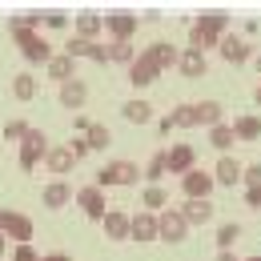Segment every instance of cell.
I'll list each match as a JSON object with an SVG mask.
<instances>
[{"label": "cell", "instance_id": "obj_36", "mask_svg": "<svg viewBox=\"0 0 261 261\" xmlns=\"http://www.w3.org/2000/svg\"><path fill=\"white\" fill-rule=\"evenodd\" d=\"M241 181H245V189H261V161L245 165V173H241Z\"/></svg>", "mask_w": 261, "mask_h": 261}, {"label": "cell", "instance_id": "obj_2", "mask_svg": "<svg viewBox=\"0 0 261 261\" xmlns=\"http://www.w3.org/2000/svg\"><path fill=\"white\" fill-rule=\"evenodd\" d=\"M225 29L229 20L221 16V12H205V16H197L193 24H189V48H197V53H205V48H221V40H225Z\"/></svg>", "mask_w": 261, "mask_h": 261}, {"label": "cell", "instance_id": "obj_13", "mask_svg": "<svg viewBox=\"0 0 261 261\" xmlns=\"http://www.w3.org/2000/svg\"><path fill=\"white\" fill-rule=\"evenodd\" d=\"M72 165H76V157H72V149H68V145H53V149H48V157H44V169H48L57 181H61L65 173H72Z\"/></svg>", "mask_w": 261, "mask_h": 261}, {"label": "cell", "instance_id": "obj_45", "mask_svg": "<svg viewBox=\"0 0 261 261\" xmlns=\"http://www.w3.org/2000/svg\"><path fill=\"white\" fill-rule=\"evenodd\" d=\"M8 245H12V241H8L4 233H0V257H4V249H8Z\"/></svg>", "mask_w": 261, "mask_h": 261}, {"label": "cell", "instance_id": "obj_6", "mask_svg": "<svg viewBox=\"0 0 261 261\" xmlns=\"http://www.w3.org/2000/svg\"><path fill=\"white\" fill-rule=\"evenodd\" d=\"M213 189H217V181H213V173H209V169H201V165L189 169V173L181 177V193L189 197V201H209Z\"/></svg>", "mask_w": 261, "mask_h": 261}, {"label": "cell", "instance_id": "obj_28", "mask_svg": "<svg viewBox=\"0 0 261 261\" xmlns=\"http://www.w3.org/2000/svg\"><path fill=\"white\" fill-rule=\"evenodd\" d=\"M12 97L24 100V105L36 100V76L33 72H16V76H12Z\"/></svg>", "mask_w": 261, "mask_h": 261}, {"label": "cell", "instance_id": "obj_24", "mask_svg": "<svg viewBox=\"0 0 261 261\" xmlns=\"http://www.w3.org/2000/svg\"><path fill=\"white\" fill-rule=\"evenodd\" d=\"M100 33H105V16H97V12H81V16H76V36L97 40Z\"/></svg>", "mask_w": 261, "mask_h": 261}, {"label": "cell", "instance_id": "obj_30", "mask_svg": "<svg viewBox=\"0 0 261 261\" xmlns=\"http://www.w3.org/2000/svg\"><path fill=\"white\" fill-rule=\"evenodd\" d=\"M169 117H173V125H177V129H197V100H185V105H177Z\"/></svg>", "mask_w": 261, "mask_h": 261}, {"label": "cell", "instance_id": "obj_9", "mask_svg": "<svg viewBox=\"0 0 261 261\" xmlns=\"http://www.w3.org/2000/svg\"><path fill=\"white\" fill-rule=\"evenodd\" d=\"M189 221H185V213L181 209H165L161 213V241L165 245H181L185 237H189Z\"/></svg>", "mask_w": 261, "mask_h": 261}, {"label": "cell", "instance_id": "obj_4", "mask_svg": "<svg viewBox=\"0 0 261 261\" xmlns=\"http://www.w3.org/2000/svg\"><path fill=\"white\" fill-rule=\"evenodd\" d=\"M0 233L12 241V245H33V217L29 213H20V209H4V221H0Z\"/></svg>", "mask_w": 261, "mask_h": 261}, {"label": "cell", "instance_id": "obj_29", "mask_svg": "<svg viewBox=\"0 0 261 261\" xmlns=\"http://www.w3.org/2000/svg\"><path fill=\"white\" fill-rule=\"evenodd\" d=\"M225 117H221V105L217 100H197V125H205V129H213V125H221Z\"/></svg>", "mask_w": 261, "mask_h": 261}, {"label": "cell", "instance_id": "obj_31", "mask_svg": "<svg viewBox=\"0 0 261 261\" xmlns=\"http://www.w3.org/2000/svg\"><path fill=\"white\" fill-rule=\"evenodd\" d=\"M141 201H145V209H149V213H165V201H169V193H165V185H145Z\"/></svg>", "mask_w": 261, "mask_h": 261}, {"label": "cell", "instance_id": "obj_21", "mask_svg": "<svg viewBox=\"0 0 261 261\" xmlns=\"http://www.w3.org/2000/svg\"><path fill=\"white\" fill-rule=\"evenodd\" d=\"M233 133H237V141H261V117L257 113H241L233 121Z\"/></svg>", "mask_w": 261, "mask_h": 261}, {"label": "cell", "instance_id": "obj_16", "mask_svg": "<svg viewBox=\"0 0 261 261\" xmlns=\"http://www.w3.org/2000/svg\"><path fill=\"white\" fill-rule=\"evenodd\" d=\"M217 53H221V61H225V65H245V61L253 57V48H249V40H241V36H225Z\"/></svg>", "mask_w": 261, "mask_h": 261}, {"label": "cell", "instance_id": "obj_48", "mask_svg": "<svg viewBox=\"0 0 261 261\" xmlns=\"http://www.w3.org/2000/svg\"><path fill=\"white\" fill-rule=\"evenodd\" d=\"M245 261H261V253H257V257H245Z\"/></svg>", "mask_w": 261, "mask_h": 261}, {"label": "cell", "instance_id": "obj_47", "mask_svg": "<svg viewBox=\"0 0 261 261\" xmlns=\"http://www.w3.org/2000/svg\"><path fill=\"white\" fill-rule=\"evenodd\" d=\"M257 72H261V53H257Z\"/></svg>", "mask_w": 261, "mask_h": 261}, {"label": "cell", "instance_id": "obj_5", "mask_svg": "<svg viewBox=\"0 0 261 261\" xmlns=\"http://www.w3.org/2000/svg\"><path fill=\"white\" fill-rule=\"evenodd\" d=\"M48 137H44V129H33L24 141H20V169L24 173H33L36 165H44V157H48Z\"/></svg>", "mask_w": 261, "mask_h": 261}, {"label": "cell", "instance_id": "obj_23", "mask_svg": "<svg viewBox=\"0 0 261 261\" xmlns=\"http://www.w3.org/2000/svg\"><path fill=\"white\" fill-rule=\"evenodd\" d=\"M121 117L129 125H149L153 121V105L149 100H129V105H121Z\"/></svg>", "mask_w": 261, "mask_h": 261}, {"label": "cell", "instance_id": "obj_49", "mask_svg": "<svg viewBox=\"0 0 261 261\" xmlns=\"http://www.w3.org/2000/svg\"><path fill=\"white\" fill-rule=\"evenodd\" d=\"M0 221H4V209H0Z\"/></svg>", "mask_w": 261, "mask_h": 261}, {"label": "cell", "instance_id": "obj_27", "mask_svg": "<svg viewBox=\"0 0 261 261\" xmlns=\"http://www.w3.org/2000/svg\"><path fill=\"white\" fill-rule=\"evenodd\" d=\"M137 57H141V53L133 48V40H109V61L133 68V61H137Z\"/></svg>", "mask_w": 261, "mask_h": 261}, {"label": "cell", "instance_id": "obj_32", "mask_svg": "<svg viewBox=\"0 0 261 261\" xmlns=\"http://www.w3.org/2000/svg\"><path fill=\"white\" fill-rule=\"evenodd\" d=\"M85 141H89V149H109L113 145V133H109V125H100V121H93V129L85 133Z\"/></svg>", "mask_w": 261, "mask_h": 261}, {"label": "cell", "instance_id": "obj_15", "mask_svg": "<svg viewBox=\"0 0 261 261\" xmlns=\"http://www.w3.org/2000/svg\"><path fill=\"white\" fill-rule=\"evenodd\" d=\"M105 33L113 36V40H133L137 16H129V12H109V16H105Z\"/></svg>", "mask_w": 261, "mask_h": 261}, {"label": "cell", "instance_id": "obj_46", "mask_svg": "<svg viewBox=\"0 0 261 261\" xmlns=\"http://www.w3.org/2000/svg\"><path fill=\"white\" fill-rule=\"evenodd\" d=\"M253 100H257V105H261V81H257V89H253Z\"/></svg>", "mask_w": 261, "mask_h": 261}, {"label": "cell", "instance_id": "obj_35", "mask_svg": "<svg viewBox=\"0 0 261 261\" xmlns=\"http://www.w3.org/2000/svg\"><path fill=\"white\" fill-rule=\"evenodd\" d=\"M29 133H33L29 121H8V125H4V141H24Z\"/></svg>", "mask_w": 261, "mask_h": 261}, {"label": "cell", "instance_id": "obj_19", "mask_svg": "<svg viewBox=\"0 0 261 261\" xmlns=\"http://www.w3.org/2000/svg\"><path fill=\"white\" fill-rule=\"evenodd\" d=\"M189 169H197V153H193V145L181 141V145L169 149V173H181V177H185Z\"/></svg>", "mask_w": 261, "mask_h": 261}, {"label": "cell", "instance_id": "obj_20", "mask_svg": "<svg viewBox=\"0 0 261 261\" xmlns=\"http://www.w3.org/2000/svg\"><path fill=\"white\" fill-rule=\"evenodd\" d=\"M48 76H53L57 85H68V81H76V61H72L68 53H57V57L48 61Z\"/></svg>", "mask_w": 261, "mask_h": 261}, {"label": "cell", "instance_id": "obj_11", "mask_svg": "<svg viewBox=\"0 0 261 261\" xmlns=\"http://www.w3.org/2000/svg\"><path fill=\"white\" fill-rule=\"evenodd\" d=\"M40 201H44V209H53V213H57V209H65L68 201H76V189L61 177V181H48V185L40 189Z\"/></svg>", "mask_w": 261, "mask_h": 261}, {"label": "cell", "instance_id": "obj_37", "mask_svg": "<svg viewBox=\"0 0 261 261\" xmlns=\"http://www.w3.org/2000/svg\"><path fill=\"white\" fill-rule=\"evenodd\" d=\"M44 253H36L33 245H12V261H40Z\"/></svg>", "mask_w": 261, "mask_h": 261}, {"label": "cell", "instance_id": "obj_7", "mask_svg": "<svg viewBox=\"0 0 261 261\" xmlns=\"http://www.w3.org/2000/svg\"><path fill=\"white\" fill-rule=\"evenodd\" d=\"M165 68H161V61L153 57V48H145L137 61H133V68H129V85H137V89H145V85H153L157 76H161Z\"/></svg>", "mask_w": 261, "mask_h": 261}, {"label": "cell", "instance_id": "obj_1", "mask_svg": "<svg viewBox=\"0 0 261 261\" xmlns=\"http://www.w3.org/2000/svg\"><path fill=\"white\" fill-rule=\"evenodd\" d=\"M40 24H44L40 16H12V20H8V29H12V40H16L20 57H24L29 65H44V68H48V61H53L57 53H53V44H48L44 36L36 33Z\"/></svg>", "mask_w": 261, "mask_h": 261}, {"label": "cell", "instance_id": "obj_22", "mask_svg": "<svg viewBox=\"0 0 261 261\" xmlns=\"http://www.w3.org/2000/svg\"><path fill=\"white\" fill-rule=\"evenodd\" d=\"M181 213H185L189 225H205V221H213V201H189V197H185Z\"/></svg>", "mask_w": 261, "mask_h": 261}, {"label": "cell", "instance_id": "obj_38", "mask_svg": "<svg viewBox=\"0 0 261 261\" xmlns=\"http://www.w3.org/2000/svg\"><path fill=\"white\" fill-rule=\"evenodd\" d=\"M68 149H72V157H76V161H81V157H89V153H93V149H89V141H85V137H68Z\"/></svg>", "mask_w": 261, "mask_h": 261}, {"label": "cell", "instance_id": "obj_18", "mask_svg": "<svg viewBox=\"0 0 261 261\" xmlns=\"http://www.w3.org/2000/svg\"><path fill=\"white\" fill-rule=\"evenodd\" d=\"M177 72H181V76H189V81L205 76V72H209V65H205V53H197V48H181V61H177Z\"/></svg>", "mask_w": 261, "mask_h": 261}, {"label": "cell", "instance_id": "obj_40", "mask_svg": "<svg viewBox=\"0 0 261 261\" xmlns=\"http://www.w3.org/2000/svg\"><path fill=\"white\" fill-rule=\"evenodd\" d=\"M245 209H261V189H245Z\"/></svg>", "mask_w": 261, "mask_h": 261}, {"label": "cell", "instance_id": "obj_26", "mask_svg": "<svg viewBox=\"0 0 261 261\" xmlns=\"http://www.w3.org/2000/svg\"><path fill=\"white\" fill-rule=\"evenodd\" d=\"M233 141H237V133H233V125H225V121L209 129V145H213V149H217L221 157H225L229 149H233Z\"/></svg>", "mask_w": 261, "mask_h": 261}, {"label": "cell", "instance_id": "obj_41", "mask_svg": "<svg viewBox=\"0 0 261 261\" xmlns=\"http://www.w3.org/2000/svg\"><path fill=\"white\" fill-rule=\"evenodd\" d=\"M72 129H76V133H89V129H93V121H89L85 113H76V117H72Z\"/></svg>", "mask_w": 261, "mask_h": 261}, {"label": "cell", "instance_id": "obj_10", "mask_svg": "<svg viewBox=\"0 0 261 261\" xmlns=\"http://www.w3.org/2000/svg\"><path fill=\"white\" fill-rule=\"evenodd\" d=\"M133 241L137 245H149V241H161V213H133Z\"/></svg>", "mask_w": 261, "mask_h": 261}, {"label": "cell", "instance_id": "obj_43", "mask_svg": "<svg viewBox=\"0 0 261 261\" xmlns=\"http://www.w3.org/2000/svg\"><path fill=\"white\" fill-rule=\"evenodd\" d=\"M217 261H245V257H237L233 249H217Z\"/></svg>", "mask_w": 261, "mask_h": 261}, {"label": "cell", "instance_id": "obj_17", "mask_svg": "<svg viewBox=\"0 0 261 261\" xmlns=\"http://www.w3.org/2000/svg\"><path fill=\"white\" fill-rule=\"evenodd\" d=\"M85 100H89V85L76 76V81H68V85H61V105H65L68 113H81L85 109Z\"/></svg>", "mask_w": 261, "mask_h": 261}, {"label": "cell", "instance_id": "obj_14", "mask_svg": "<svg viewBox=\"0 0 261 261\" xmlns=\"http://www.w3.org/2000/svg\"><path fill=\"white\" fill-rule=\"evenodd\" d=\"M241 173H245V165L237 161L233 153H225L221 161L213 165V181H217V185H225V189H233V185L241 181Z\"/></svg>", "mask_w": 261, "mask_h": 261}, {"label": "cell", "instance_id": "obj_12", "mask_svg": "<svg viewBox=\"0 0 261 261\" xmlns=\"http://www.w3.org/2000/svg\"><path fill=\"white\" fill-rule=\"evenodd\" d=\"M100 229H105L109 241H129V237H133V217H129V213H121V209H109V217L100 221Z\"/></svg>", "mask_w": 261, "mask_h": 261}, {"label": "cell", "instance_id": "obj_25", "mask_svg": "<svg viewBox=\"0 0 261 261\" xmlns=\"http://www.w3.org/2000/svg\"><path fill=\"white\" fill-rule=\"evenodd\" d=\"M165 173H169V149H157V153L149 157V165H145V181H149V185H161Z\"/></svg>", "mask_w": 261, "mask_h": 261}, {"label": "cell", "instance_id": "obj_39", "mask_svg": "<svg viewBox=\"0 0 261 261\" xmlns=\"http://www.w3.org/2000/svg\"><path fill=\"white\" fill-rule=\"evenodd\" d=\"M89 61H97V65H109V44H93V57H89Z\"/></svg>", "mask_w": 261, "mask_h": 261}, {"label": "cell", "instance_id": "obj_33", "mask_svg": "<svg viewBox=\"0 0 261 261\" xmlns=\"http://www.w3.org/2000/svg\"><path fill=\"white\" fill-rule=\"evenodd\" d=\"M93 44H97V40H85V36H72V40H65V53L72 57V61H81V57H93Z\"/></svg>", "mask_w": 261, "mask_h": 261}, {"label": "cell", "instance_id": "obj_8", "mask_svg": "<svg viewBox=\"0 0 261 261\" xmlns=\"http://www.w3.org/2000/svg\"><path fill=\"white\" fill-rule=\"evenodd\" d=\"M76 205H81V213H85L89 221H105V217H109L105 189H97V185H85V189H76Z\"/></svg>", "mask_w": 261, "mask_h": 261}, {"label": "cell", "instance_id": "obj_3", "mask_svg": "<svg viewBox=\"0 0 261 261\" xmlns=\"http://www.w3.org/2000/svg\"><path fill=\"white\" fill-rule=\"evenodd\" d=\"M141 165H133V161H109L105 169H97V177H93V185L97 189H113V185H137L141 181Z\"/></svg>", "mask_w": 261, "mask_h": 261}, {"label": "cell", "instance_id": "obj_34", "mask_svg": "<svg viewBox=\"0 0 261 261\" xmlns=\"http://www.w3.org/2000/svg\"><path fill=\"white\" fill-rule=\"evenodd\" d=\"M237 237H241V225H237V221H225V225L217 229V249H233Z\"/></svg>", "mask_w": 261, "mask_h": 261}, {"label": "cell", "instance_id": "obj_44", "mask_svg": "<svg viewBox=\"0 0 261 261\" xmlns=\"http://www.w3.org/2000/svg\"><path fill=\"white\" fill-rule=\"evenodd\" d=\"M40 261H72V253H44Z\"/></svg>", "mask_w": 261, "mask_h": 261}, {"label": "cell", "instance_id": "obj_42", "mask_svg": "<svg viewBox=\"0 0 261 261\" xmlns=\"http://www.w3.org/2000/svg\"><path fill=\"white\" fill-rule=\"evenodd\" d=\"M173 129H177L173 117H161V121H157V133H161V137H165V133H173Z\"/></svg>", "mask_w": 261, "mask_h": 261}]
</instances>
